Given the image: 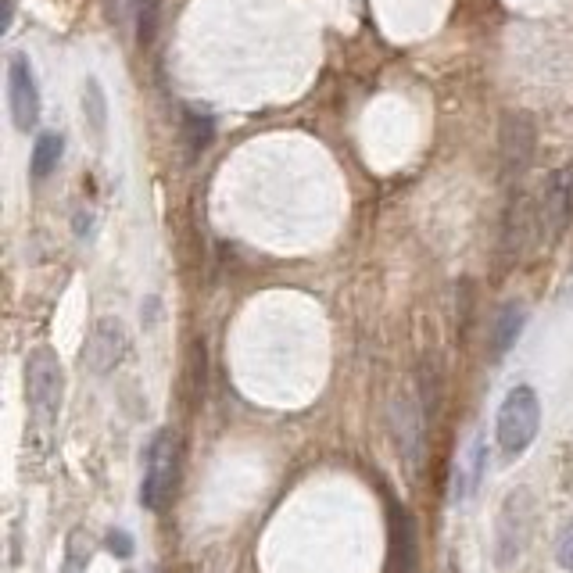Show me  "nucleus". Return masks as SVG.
<instances>
[{"instance_id":"nucleus-2","label":"nucleus","mask_w":573,"mask_h":573,"mask_svg":"<svg viewBox=\"0 0 573 573\" xmlns=\"http://www.w3.org/2000/svg\"><path fill=\"white\" fill-rule=\"evenodd\" d=\"M180 480V441L172 430H158L154 441L147 445L144 455V484H140V505L151 513H162L165 505L172 502Z\"/></svg>"},{"instance_id":"nucleus-10","label":"nucleus","mask_w":573,"mask_h":573,"mask_svg":"<svg viewBox=\"0 0 573 573\" xmlns=\"http://www.w3.org/2000/svg\"><path fill=\"white\" fill-rule=\"evenodd\" d=\"M523 323H527V308H523L520 301H509V305H502V308H498L495 323H491V330H488V348H491V359H495V362H502L505 355H509V348H513V344L520 341Z\"/></svg>"},{"instance_id":"nucleus-12","label":"nucleus","mask_w":573,"mask_h":573,"mask_svg":"<svg viewBox=\"0 0 573 573\" xmlns=\"http://www.w3.org/2000/svg\"><path fill=\"white\" fill-rule=\"evenodd\" d=\"M61 154H65V140H61V133H43V137L36 140L33 158H29V169H33L36 180H47V176L58 169Z\"/></svg>"},{"instance_id":"nucleus-7","label":"nucleus","mask_w":573,"mask_h":573,"mask_svg":"<svg viewBox=\"0 0 573 573\" xmlns=\"http://www.w3.org/2000/svg\"><path fill=\"white\" fill-rule=\"evenodd\" d=\"M391 434L402 462L409 466L412 477H416L423 466V452H427V423H423V412L416 409V402H412L409 394H402V398L391 402Z\"/></svg>"},{"instance_id":"nucleus-18","label":"nucleus","mask_w":573,"mask_h":573,"mask_svg":"<svg viewBox=\"0 0 573 573\" xmlns=\"http://www.w3.org/2000/svg\"><path fill=\"white\" fill-rule=\"evenodd\" d=\"M556 559L566 573H573V523L559 534V545H556Z\"/></svg>"},{"instance_id":"nucleus-1","label":"nucleus","mask_w":573,"mask_h":573,"mask_svg":"<svg viewBox=\"0 0 573 573\" xmlns=\"http://www.w3.org/2000/svg\"><path fill=\"white\" fill-rule=\"evenodd\" d=\"M538 427H541L538 391L527 384H516L513 391L505 394L502 409H498V423H495L498 448H502L505 459H520V455L534 445Z\"/></svg>"},{"instance_id":"nucleus-9","label":"nucleus","mask_w":573,"mask_h":573,"mask_svg":"<svg viewBox=\"0 0 573 573\" xmlns=\"http://www.w3.org/2000/svg\"><path fill=\"white\" fill-rule=\"evenodd\" d=\"M534 122L527 115H505L502 122V176L509 183L523 180V172L534 162Z\"/></svg>"},{"instance_id":"nucleus-19","label":"nucleus","mask_w":573,"mask_h":573,"mask_svg":"<svg viewBox=\"0 0 573 573\" xmlns=\"http://www.w3.org/2000/svg\"><path fill=\"white\" fill-rule=\"evenodd\" d=\"M108 548H112V556H119V559H129L133 556V538H129L126 531H108Z\"/></svg>"},{"instance_id":"nucleus-16","label":"nucleus","mask_w":573,"mask_h":573,"mask_svg":"<svg viewBox=\"0 0 573 573\" xmlns=\"http://www.w3.org/2000/svg\"><path fill=\"white\" fill-rule=\"evenodd\" d=\"M212 133H215V126H212V119H208V115H197V112L183 115V140H187L190 154L205 151V147L212 144Z\"/></svg>"},{"instance_id":"nucleus-6","label":"nucleus","mask_w":573,"mask_h":573,"mask_svg":"<svg viewBox=\"0 0 573 573\" xmlns=\"http://www.w3.org/2000/svg\"><path fill=\"white\" fill-rule=\"evenodd\" d=\"M126 351H129V334L126 326L119 319L104 316L90 326V334H86V348H83V362L90 366V373L97 377H108L115 369L126 362Z\"/></svg>"},{"instance_id":"nucleus-11","label":"nucleus","mask_w":573,"mask_h":573,"mask_svg":"<svg viewBox=\"0 0 573 573\" xmlns=\"http://www.w3.org/2000/svg\"><path fill=\"white\" fill-rule=\"evenodd\" d=\"M484 466H488V445L484 441H470V452L459 462V473H455V498L470 502L480 488V477H484Z\"/></svg>"},{"instance_id":"nucleus-13","label":"nucleus","mask_w":573,"mask_h":573,"mask_svg":"<svg viewBox=\"0 0 573 573\" xmlns=\"http://www.w3.org/2000/svg\"><path fill=\"white\" fill-rule=\"evenodd\" d=\"M94 559V538L86 534V527H76V531L65 538V563H61V573H86Z\"/></svg>"},{"instance_id":"nucleus-5","label":"nucleus","mask_w":573,"mask_h":573,"mask_svg":"<svg viewBox=\"0 0 573 573\" xmlns=\"http://www.w3.org/2000/svg\"><path fill=\"white\" fill-rule=\"evenodd\" d=\"M534 219H538V240L552 244L566 233L573 219V169H556L545 180V190H541V201L534 208Z\"/></svg>"},{"instance_id":"nucleus-3","label":"nucleus","mask_w":573,"mask_h":573,"mask_svg":"<svg viewBox=\"0 0 573 573\" xmlns=\"http://www.w3.org/2000/svg\"><path fill=\"white\" fill-rule=\"evenodd\" d=\"M26 398H29V409H33L36 420L51 423L54 416H58L61 398H65V366H61L58 351L47 348V344L29 351Z\"/></svg>"},{"instance_id":"nucleus-8","label":"nucleus","mask_w":573,"mask_h":573,"mask_svg":"<svg viewBox=\"0 0 573 573\" xmlns=\"http://www.w3.org/2000/svg\"><path fill=\"white\" fill-rule=\"evenodd\" d=\"M8 108L15 129L29 133L40 122V86H36L33 65L26 54H11L8 58Z\"/></svg>"},{"instance_id":"nucleus-15","label":"nucleus","mask_w":573,"mask_h":573,"mask_svg":"<svg viewBox=\"0 0 573 573\" xmlns=\"http://www.w3.org/2000/svg\"><path fill=\"white\" fill-rule=\"evenodd\" d=\"M394 538H398V559H402V573L416 570V527L405 509L394 513Z\"/></svg>"},{"instance_id":"nucleus-4","label":"nucleus","mask_w":573,"mask_h":573,"mask_svg":"<svg viewBox=\"0 0 573 573\" xmlns=\"http://www.w3.org/2000/svg\"><path fill=\"white\" fill-rule=\"evenodd\" d=\"M534 531V498L527 488L509 491L498 509V523H495V566L498 570H509L516 559L523 556V548L531 541Z\"/></svg>"},{"instance_id":"nucleus-14","label":"nucleus","mask_w":573,"mask_h":573,"mask_svg":"<svg viewBox=\"0 0 573 573\" xmlns=\"http://www.w3.org/2000/svg\"><path fill=\"white\" fill-rule=\"evenodd\" d=\"M83 115L97 137H104V129H108V97H104V86L97 79H86L83 86Z\"/></svg>"},{"instance_id":"nucleus-17","label":"nucleus","mask_w":573,"mask_h":573,"mask_svg":"<svg viewBox=\"0 0 573 573\" xmlns=\"http://www.w3.org/2000/svg\"><path fill=\"white\" fill-rule=\"evenodd\" d=\"M154 15H158V0H137V26L144 43L154 36Z\"/></svg>"}]
</instances>
